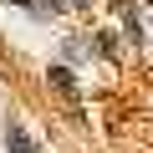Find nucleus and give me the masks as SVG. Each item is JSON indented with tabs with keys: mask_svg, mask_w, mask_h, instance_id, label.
Masks as SVG:
<instances>
[{
	"mask_svg": "<svg viewBox=\"0 0 153 153\" xmlns=\"http://www.w3.org/2000/svg\"><path fill=\"white\" fill-rule=\"evenodd\" d=\"M46 82H51L66 102H76V76H71V66H51V71H46Z\"/></svg>",
	"mask_w": 153,
	"mask_h": 153,
	"instance_id": "obj_1",
	"label": "nucleus"
},
{
	"mask_svg": "<svg viewBox=\"0 0 153 153\" xmlns=\"http://www.w3.org/2000/svg\"><path fill=\"white\" fill-rule=\"evenodd\" d=\"M5 148H10V153H36V138H31L26 128L10 123V128H5Z\"/></svg>",
	"mask_w": 153,
	"mask_h": 153,
	"instance_id": "obj_2",
	"label": "nucleus"
},
{
	"mask_svg": "<svg viewBox=\"0 0 153 153\" xmlns=\"http://www.w3.org/2000/svg\"><path fill=\"white\" fill-rule=\"evenodd\" d=\"M21 10L36 21H51V16H61V0H21Z\"/></svg>",
	"mask_w": 153,
	"mask_h": 153,
	"instance_id": "obj_3",
	"label": "nucleus"
},
{
	"mask_svg": "<svg viewBox=\"0 0 153 153\" xmlns=\"http://www.w3.org/2000/svg\"><path fill=\"white\" fill-rule=\"evenodd\" d=\"M117 21H123V31H128V41H133V46H138V41H143V21H138V16H133V10H128V5H123V10H117Z\"/></svg>",
	"mask_w": 153,
	"mask_h": 153,
	"instance_id": "obj_4",
	"label": "nucleus"
},
{
	"mask_svg": "<svg viewBox=\"0 0 153 153\" xmlns=\"http://www.w3.org/2000/svg\"><path fill=\"white\" fill-rule=\"evenodd\" d=\"M92 51L112 61V56H117V36H112V31H102V36H92Z\"/></svg>",
	"mask_w": 153,
	"mask_h": 153,
	"instance_id": "obj_5",
	"label": "nucleus"
},
{
	"mask_svg": "<svg viewBox=\"0 0 153 153\" xmlns=\"http://www.w3.org/2000/svg\"><path fill=\"white\" fill-rule=\"evenodd\" d=\"M61 51H66V61H82V56H92V46H87L82 36H71V41H66Z\"/></svg>",
	"mask_w": 153,
	"mask_h": 153,
	"instance_id": "obj_6",
	"label": "nucleus"
},
{
	"mask_svg": "<svg viewBox=\"0 0 153 153\" xmlns=\"http://www.w3.org/2000/svg\"><path fill=\"white\" fill-rule=\"evenodd\" d=\"M61 5H66V10H87L92 0H61Z\"/></svg>",
	"mask_w": 153,
	"mask_h": 153,
	"instance_id": "obj_7",
	"label": "nucleus"
},
{
	"mask_svg": "<svg viewBox=\"0 0 153 153\" xmlns=\"http://www.w3.org/2000/svg\"><path fill=\"white\" fill-rule=\"evenodd\" d=\"M143 10H153V0H143Z\"/></svg>",
	"mask_w": 153,
	"mask_h": 153,
	"instance_id": "obj_8",
	"label": "nucleus"
}]
</instances>
